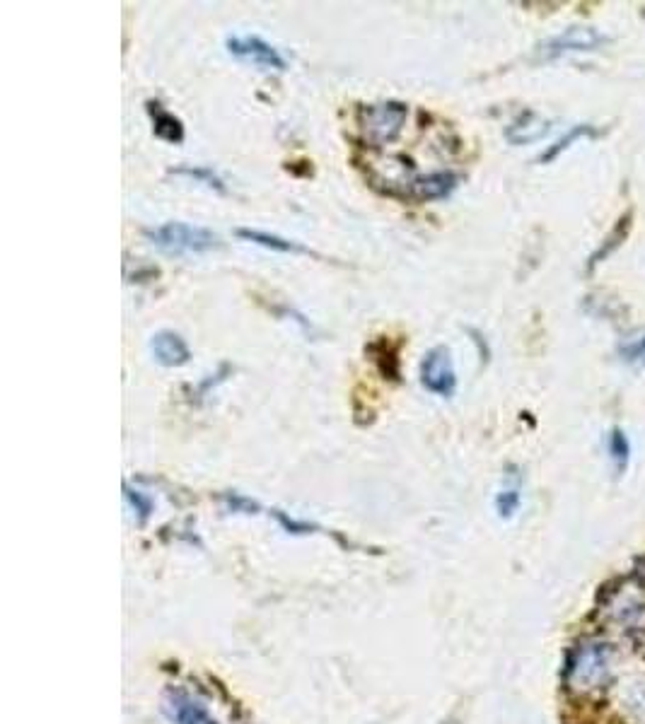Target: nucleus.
<instances>
[{
  "mask_svg": "<svg viewBox=\"0 0 645 724\" xmlns=\"http://www.w3.org/2000/svg\"><path fill=\"white\" fill-rule=\"evenodd\" d=\"M612 676V650L604 642L588 640L573 647L566 662V683L575 693H595Z\"/></svg>",
  "mask_w": 645,
  "mask_h": 724,
  "instance_id": "f257e3e1",
  "label": "nucleus"
},
{
  "mask_svg": "<svg viewBox=\"0 0 645 724\" xmlns=\"http://www.w3.org/2000/svg\"><path fill=\"white\" fill-rule=\"evenodd\" d=\"M406 119H409V104L397 102V99L363 104L358 109V128L365 143L373 148H382L402 136Z\"/></svg>",
  "mask_w": 645,
  "mask_h": 724,
  "instance_id": "f03ea898",
  "label": "nucleus"
},
{
  "mask_svg": "<svg viewBox=\"0 0 645 724\" xmlns=\"http://www.w3.org/2000/svg\"><path fill=\"white\" fill-rule=\"evenodd\" d=\"M143 235L150 244L167 251V254H203V251L220 247V237L215 232L199 225L179 223V220L148 227V230H143Z\"/></svg>",
  "mask_w": 645,
  "mask_h": 724,
  "instance_id": "7ed1b4c3",
  "label": "nucleus"
},
{
  "mask_svg": "<svg viewBox=\"0 0 645 724\" xmlns=\"http://www.w3.org/2000/svg\"><path fill=\"white\" fill-rule=\"evenodd\" d=\"M418 379L421 387L428 394L440 396V399H450L457 389V372L455 360H452L450 348L435 346L423 355L421 367H418Z\"/></svg>",
  "mask_w": 645,
  "mask_h": 724,
  "instance_id": "20e7f679",
  "label": "nucleus"
},
{
  "mask_svg": "<svg viewBox=\"0 0 645 724\" xmlns=\"http://www.w3.org/2000/svg\"><path fill=\"white\" fill-rule=\"evenodd\" d=\"M225 49H228L230 56L242 58V61L254 63L259 68L278 70V73L288 68V61L283 58L281 51L266 42V39L257 37V34H232V37L225 39Z\"/></svg>",
  "mask_w": 645,
  "mask_h": 724,
  "instance_id": "39448f33",
  "label": "nucleus"
},
{
  "mask_svg": "<svg viewBox=\"0 0 645 724\" xmlns=\"http://www.w3.org/2000/svg\"><path fill=\"white\" fill-rule=\"evenodd\" d=\"M600 44H604V37L595 29L571 27L561 32L559 37L549 39L539 54H542V58H559L563 54H575V51H595Z\"/></svg>",
  "mask_w": 645,
  "mask_h": 724,
  "instance_id": "423d86ee",
  "label": "nucleus"
},
{
  "mask_svg": "<svg viewBox=\"0 0 645 724\" xmlns=\"http://www.w3.org/2000/svg\"><path fill=\"white\" fill-rule=\"evenodd\" d=\"M455 189H457V174L450 172V169H435V172L421 174V177L411 179L406 196L414 198L418 203H428L447 198Z\"/></svg>",
  "mask_w": 645,
  "mask_h": 724,
  "instance_id": "0eeeda50",
  "label": "nucleus"
},
{
  "mask_svg": "<svg viewBox=\"0 0 645 724\" xmlns=\"http://www.w3.org/2000/svg\"><path fill=\"white\" fill-rule=\"evenodd\" d=\"M645 606V597H643V587H636V585H621L617 589H612V592L607 594V599H604L602 604V613L607 618H612V621H631L633 616H638V613L643 611Z\"/></svg>",
  "mask_w": 645,
  "mask_h": 724,
  "instance_id": "6e6552de",
  "label": "nucleus"
},
{
  "mask_svg": "<svg viewBox=\"0 0 645 724\" xmlns=\"http://www.w3.org/2000/svg\"><path fill=\"white\" fill-rule=\"evenodd\" d=\"M150 353L162 367H182L191 360V350L177 331L162 329L150 338Z\"/></svg>",
  "mask_w": 645,
  "mask_h": 724,
  "instance_id": "1a4fd4ad",
  "label": "nucleus"
},
{
  "mask_svg": "<svg viewBox=\"0 0 645 724\" xmlns=\"http://www.w3.org/2000/svg\"><path fill=\"white\" fill-rule=\"evenodd\" d=\"M549 131H551L549 121L542 119V116H537L534 112H525V114L517 116L513 124L505 128V138H508V143H513V145H527V143H537V140H542Z\"/></svg>",
  "mask_w": 645,
  "mask_h": 724,
  "instance_id": "9d476101",
  "label": "nucleus"
},
{
  "mask_svg": "<svg viewBox=\"0 0 645 724\" xmlns=\"http://www.w3.org/2000/svg\"><path fill=\"white\" fill-rule=\"evenodd\" d=\"M235 235L244 239V242H252L257 244V247H264L269 251H278V254H305V256H317L312 249L302 247L300 242H293V239H286V237H278V235H271V232H261V230H249V227H240V230H235Z\"/></svg>",
  "mask_w": 645,
  "mask_h": 724,
  "instance_id": "9b49d317",
  "label": "nucleus"
},
{
  "mask_svg": "<svg viewBox=\"0 0 645 724\" xmlns=\"http://www.w3.org/2000/svg\"><path fill=\"white\" fill-rule=\"evenodd\" d=\"M145 107H148L150 119H153L155 138L165 140V143H172V145L182 143V140H184V124H182V119H179V116L167 112V109L162 107L160 102H148Z\"/></svg>",
  "mask_w": 645,
  "mask_h": 724,
  "instance_id": "f8f14e48",
  "label": "nucleus"
},
{
  "mask_svg": "<svg viewBox=\"0 0 645 724\" xmlns=\"http://www.w3.org/2000/svg\"><path fill=\"white\" fill-rule=\"evenodd\" d=\"M172 174L174 177H187L191 181H196V184H203L206 189L215 191V194H228V186H225V181L218 172H213V167L182 165V167H174Z\"/></svg>",
  "mask_w": 645,
  "mask_h": 724,
  "instance_id": "ddd939ff",
  "label": "nucleus"
},
{
  "mask_svg": "<svg viewBox=\"0 0 645 724\" xmlns=\"http://www.w3.org/2000/svg\"><path fill=\"white\" fill-rule=\"evenodd\" d=\"M377 346L382 348V353H375V350H370V353L377 355V358H373V360H375V365H377V370H380L382 375H385V379H394V382H397V379H399V372H394L392 367H389V362H392L394 367H399L397 350H389L385 341H377Z\"/></svg>",
  "mask_w": 645,
  "mask_h": 724,
  "instance_id": "4468645a",
  "label": "nucleus"
},
{
  "mask_svg": "<svg viewBox=\"0 0 645 724\" xmlns=\"http://www.w3.org/2000/svg\"><path fill=\"white\" fill-rule=\"evenodd\" d=\"M585 133H590V128H585V126H578V128H573V131H571V133H568V136H566V138H563V140H559V143H556V145H554V148H549V150H546V153H544L542 157H539V160H542V162H551V160H556V157H559V155L563 153V150H566V148H568V145H571V143H573V140H575V138L585 136Z\"/></svg>",
  "mask_w": 645,
  "mask_h": 724,
  "instance_id": "2eb2a0df",
  "label": "nucleus"
},
{
  "mask_svg": "<svg viewBox=\"0 0 645 724\" xmlns=\"http://www.w3.org/2000/svg\"><path fill=\"white\" fill-rule=\"evenodd\" d=\"M609 449H612V457L617 459L619 466L626 464V457H629V442H626L624 432L614 430L612 437H609Z\"/></svg>",
  "mask_w": 645,
  "mask_h": 724,
  "instance_id": "dca6fc26",
  "label": "nucleus"
},
{
  "mask_svg": "<svg viewBox=\"0 0 645 724\" xmlns=\"http://www.w3.org/2000/svg\"><path fill=\"white\" fill-rule=\"evenodd\" d=\"M621 355H624L626 362H633V365H645V336L626 343V346L621 348Z\"/></svg>",
  "mask_w": 645,
  "mask_h": 724,
  "instance_id": "f3484780",
  "label": "nucleus"
},
{
  "mask_svg": "<svg viewBox=\"0 0 645 724\" xmlns=\"http://www.w3.org/2000/svg\"><path fill=\"white\" fill-rule=\"evenodd\" d=\"M496 505L503 517H510L517 510V505H520V493H517V490H503V493L498 495Z\"/></svg>",
  "mask_w": 645,
  "mask_h": 724,
  "instance_id": "a211bd4d",
  "label": "nucleus"
},
{
  "mask_svg": "<svg viewBox=\"0 0 645 724\" xmlns=\"http://www.w3.org/2000/svg\"><path fill=\"white\" fill-rule=\"evenodd\" d=\"M177 720L179 724H203L206 722V715H203V710L196 708L194 703H182Z\"/></svg>",
  "mask_w": 645,
  "mask_h": 724,
  "instance_id": "6ab92c4d",
  "label": "nucleus"
},
{
  "mask_svg": "<svg viewBox=\"0 0 645 724\" xmlns=\"http://www.w3.org/2000/svg\"><path fill=\"white\" fill-rule=\"evenodd\" d=\"M126 500H129V502H131V505H133V507H136V510H138V512H141V517H143V519L150 515V507H153V502H150L148 498H145V495H143V493H138V490H131V488H126Z\"/></svg>",
  "mask_w": 645,
  "mask_h": 724,
  "instance_id": "aec40b11",
  "label": "nucleus"
}]
</instances>
